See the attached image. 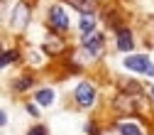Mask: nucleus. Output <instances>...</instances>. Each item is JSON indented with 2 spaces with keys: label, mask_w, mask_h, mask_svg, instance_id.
<instances>
[{
  "label": "nucleus",
  "mask_w": 154,
  "mask_h": 135,
  "mask_svg": "<svg viewBox=\"0 0 154 135\" xmlns=\"http://www.w3.org/2000/svg\"><path fill=\"white\" fill-rule=\"evenodd\" d=\"M86 133H88V135H98V128H95L93 123H88V125H86Z\"/></svg>",
  "instance_id": "2eb2a0df"
},
{
  "label": "nucleus",
  "mask_w": 154,
  "mask_h": 135,
  "mask_svg": "<svg viewBox=\"0 0 154 135\" xmlns=\"http://www.w3.org/2000/svg\"><path fill=\"white\" fill-rule=\"evenodd\" d=\"M83 49H86L88 56H98L100 49H103V34H98V32L86 34V37H83Z\"/></svg>",
  "instance_id": "39448f33"
},
{
  "label": "nucleus",
  "mask_w": 154,
  "mask_h": 135,
  "mask_svg": "<svg viewBox=\"0 0 154 135\" xmlns=\"http://www.w3.org/2000/svg\"><path fill=\"white\" fill-rule=\"evenodd\" d=\"M27 113H29V115H39V111H37V108H34V106H32V103H29V106H27Z\"/></svg>",
  "instance_id": "dca6fc26"
},
{
  "label": "nucleus",
  "mask_w": 154,
  "mask_h": 135,
  "mask_svg": "<svg viewBox=\"0 0 154 135\" xmlns=\"http://www.w3.org/2000/svg\"><path fill=\"white\" fill-rule=\"evenodd\" d=\"M125 69L130 71H137V74H147V76H154V62L144 54H132V56H125Z\"/></svg>",
  "instance_id": "f257e3e1"
},
{
  "label": "nucleus",
  "mask_w": 154,
  "mask_h": 135,
  "mask_svg": "<svg viewBox=\"0 0 154 135\" xmlns=\"http://www.w3.org/2000/svg\"><path fill=\"white\" fill-rule=\"evenodd\" d=\"M115 42H118V49H120V52H130V49L134 47L132 32H130L127 27H120V30H118V40H115Z\"/></svg>",
  "instance_id": "423d86ee"
},
{
  "label": "nucleus",
  "mask_w": 154,
  "mask_h": 135,
  "mask_svg": "<svg viewBox=\"0 0 154 135\" xmlns=\"http://www.w3.org/2000/svg\"><path fill=\"white\" fill-rule=\"evenodd\" d=\"M27 20H29V8H27V3H17V5L12 8V17H10L12 30H22V27L27 25Z\"/></svg>",
  "instance_id": "7ed1b4c3"
},
{
  "label": "nucleus",
  "mask_w": 154,
  "mask_h": 135,
  "mask_svg": "<svg viewBox=\"0 0 154 135\" xmlns=\"http://www.w3.org/2000/svg\"><path fill=\"white\" fill-rule=\"evenodd\" d=\"M17 59V52H12V49H8V52H3V66H8L10 62H15Z\"/></svg>",
  "instance_id": "9b49d317"
},
{
  "label": "nucleus",
  "mask_w": 154,
  "mask_h": 135,
  "mask_svg": "<svg viewBox=\"0 0 154 135\" xmlns=\"http://www.w3.org/2000/svg\"><path fill=\"white\" fill-rule=\"evenodd\" d=\"M69 5H73V10H79L81 15H93L95 10V0H66Z\"/></svg>",
  "instance_id": "0eeeda50"
},
{
  "label": "nucleus",
  "mask_w": 154,
  "mask_h": 135,
  "mask_svg": "<svg viewBox=\"0 0 154 135\" xmlns=\"http://www.w3.org/2000/svg\"><path fill=\"white\" fill-rule=\"evenodd\" d=\"M47 52H61V42L59 40H49L47 42Z\"/></svg>",
  "instance_id": "f8f14e48"
},
{
  "label": "nucleus",
  "mask_w": 154,
  "mask_h": 135,
  "mask_svg": "<svg viewBox=\"0 0 154 135\" xmlns=\"http://www.w3.org/2000/svg\"><path fill=\"white\" fill-rule=\"evenodd\" d=\"M37 103H39V106H51V103H54V88L37 91Z\"/></svg>",
  "instance_id": "1a4fd4ad"
},
{
  "label": "nucleus",
  "mask_w": 154,
  "mask_h": 135,
  "mask_svg": "<svg viewBox=\"0 0 154 135\" xmlns=\"http://www.w3.org/2000/svg\"><path fill=\"white\" fill-rule=\"evenodd\" d=\"M76 101H79L81 106H93V101H95V88H93V84H88V81H83V84H79L76 86Z\"/></svg>",
  "instance_id": "20e7f679"
},
{
  "label": "nucleus",
  "mask_w": 154,
  "mask_h": 135,
  "mask_svg": "<svg viewBox=\"0 0 154 135\" xmlns=\"http://www.w3.org/2000/svg\"><path fill=\"white\" fill-rule=\"evenodd\" d=\"M27 135H47V130H44V128H39V125H37V128H32V130H29Z\"/></svg>",
  "instance_id": "4468645a"
},
{
  "label": "nucleus",
  "mask_w": 154,
  "mask_h": 135,
  "mask_svg": "<svg viewBox=\"0 0 154 135\" xmlns=\"http://www.w3.org/2000/svg\"><path fill=\"white\" fill-rule=\"evenodd\" d=\"M152 93H154V86H152Z\"/></svg>",
  "instance_id": "f3484780"
},
{
  "label": "nucleus",
  "mask_w": 154,
  "mask_h": 135,
  "mask_svg": "<svg viewBox=\"0 0 154 135\" xmlns=\"http://www.w3.org/2000/svg\"><path fill=\"white\" fill-rule=\"evenodd\" d=\"M120 133H122V135H142V130L134 125V123H122V125H120Z\"/></svg>",
  "instance_id": "9d476101"
},
{
  "label": "nucleus",
  "mask_w": 154,
  "mask_h": 135,
  "mask_svg": "<svg viewBox=\"0 0 154 135\" xmlns=\"http://www.w3.org/2000/svg\"><path fill=\"white\" fill-rule=\"evenodd\" d=\"M29 84H32L29 79H20V81L15 84V88H17V91H27V86H29Z\"/></svg>",
  "instance_id": "ddd939ff"
},
{
  "label": "nucleus",
  "mask_w": 154,
  "mask_h": 135,
  "mask_svg": "<svg viewBox=\"0 0 154 135\" xmlns=\"http://www.w3.org/2000/svg\"><path fill=\"white\" fill-rule=\"evenodd\" d=\"M49 22H51V27H54L56 32H66V30H69V17H66V10H64V8H59V5L49 8Z\"/></svg>",
  "instance_id": "f03ea898"
},
{
  "label": "nucleus",
  "mask_w": 154,
  "mask_h": 135,
  "mask_svg": "<svg viewBox=\"0 0 154 135\" xmlns=\"http://www.w3.org/2000/svg\"><path fill=\"white\" fill-rule=\"evenodd\" d=\"M79 27H81L83 37H86V34H93V30H95V17H93V15H83L81 22H79Z\"/></svg>",
  "instance_id": "6e6552de"
}]
</instances>
